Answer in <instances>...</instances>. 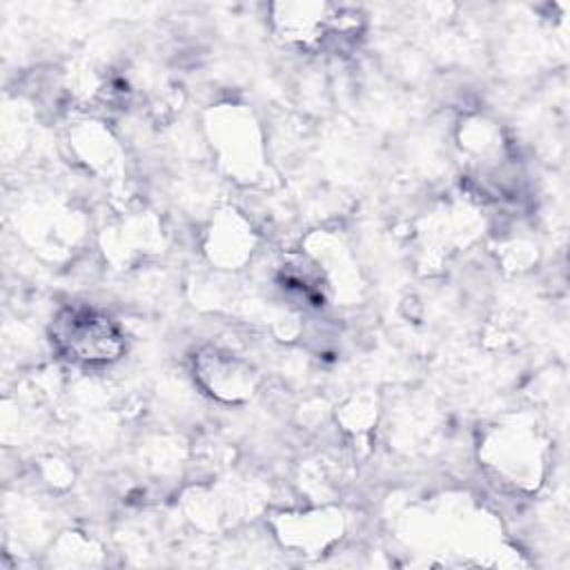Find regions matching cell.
<instances>
[{
  "mask_svg": "<svg viewBox=\"0 0 570 570\" xmlns=\"http://www.w3.org/2000/svg\"><path fill=\"white\" fill-rule=\"evenodd\" d=\"M58 345L78 361H111L120 352L116 327L91 309H69L56 323Z\"/></svg>",
  "mask_w": 570,
  "mask_h": 570,
  "instance_id": "obj_1",
  "label": "cell"
}]
</instances>
